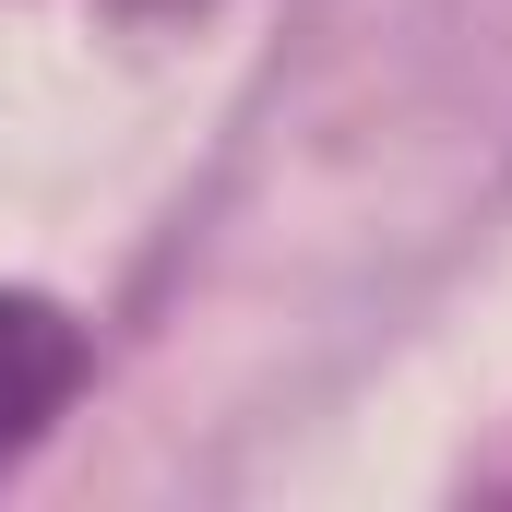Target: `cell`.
<instances>
[{
  "instance_id": "cell-1",
  "label": "cell",
  "mask_w": 512,
  "mask_h": 512,
  "mask_svg": "<svg viewBox=\"0 0 512 512\" xmlns=\"http://www.w3.org/2000/svg\"><path fill=\"white\" fill-rule=\"evenodd\" d=\"M84 382H96V334L48 286H0V477L72 417Z\"/></svg>"
}]
</instances>
